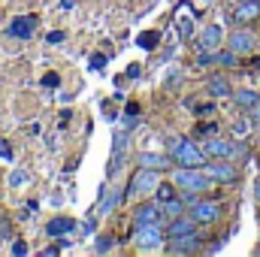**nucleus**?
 I'll list each match as a JSON object with an SVG mask.
<instances>
[{"instance_id": "obj_27", "label": "nucleus", "mask_w": 260, "mask_h": 257, "mask_svg": "<svg viewBox=\"0 0 260 257\" xmlns=\"http://www.w3.org/2000/svg\"><path fill=\"white\" fill-rule=\"evenodd\" d=\"M233 133H236V136H245V133H248V121H239V124H233Z\"/></svg>"}, {"instance_id": "obj_6", "label": "nucleus", "mask_w": 260, "mask_h": 257, "mask_svg": "<svg viewBox=\"0 0 260 257\" xmlns=\"http://www.w3.org/2000/svg\"><path fill=\"white\" fill-rule=\"evenodd\" d=\"M254 46H257V40L248 30H236L230 37V52H236V55H248V52H254Z\"/></svg>"}, {"instance_id": "obj_21", "label": "nucleus", "mask_w": 260, "mask_h": 257, "mask_svg": "<svg viewBox=\"0 0 260 257\" xmlns=\"http://www.w3.org/2000/svg\"><path fill=\"white\" fill-rule=\"evenodd\" d=\"M154 197L164 203V200H173V197H176V191H173V185H157V188H154Z\"/></svg>"}, {"instance_id": "obj_1", "label": "nucleus", "mask_w": 260, "mask_h": 257, "mask_svg": "<svg viewBox=\"0 0 260 257\" xmlns=\"http://www.w3.org/2000/svg\"><path fill=\"white\" fill-rule=\"evenodd\" d=\"M170 154H173L182 167H203V164H206V151H200L194 142H188V139H173Z\"/></svg>"}, {"instance_id": "obj_5", "label": "nucleus", "mask_w": 260, "mask_h": 257, "mask_svg": "<svg viewBox=\"0 0 260 257\" xmlns=\"http://www.w3.org/2000/svg\"><path fill=\"white\" fill-rule=\"evenodd\" d=\"M206 176H209L212 182H236V167L221 157V160H215V164L206 167Z\"/></svg>"}, {"instance_id": "obj_22", "label": "nucleus", "mask_w": 260, "mask_h": 257, "mask_svg": "<svg viewBox=\"0 0 260 257\" xmlns=\"http://www.w3.org/2000/svg\"><path fill=\"white\" fill-rule=\"evenodd\" d=\"M191 30H194V21H191V18H182V21H179V34H182V40H188Z\"/></svg>"}, {"instance_id": "obj_24", "label": "nucleus", "mask_w": 260, "mask_h": 257, "mask_svg": "<svg viewBox=\"0 0 260 257\" xmlns=\"http://www.w3.org/2000/svg\"><path fill=\"white\" fill-rule=\"evenodd\" d=\"M118 194H121V191H112V197H109V200H103V212H109V209H112V206H115V203L121 200Z\"/></svg>"}, {"instance_id": "obj_15", "label": "nucleus", "mask_w": 260, "mask_h": 257, "mask_svg": "<svg viewBox=\"0 0 260 257\" xmlns=\"http://www.w3.org/2000/svg\"><path fill=\"white\" fill-rule=\"evenodd\" d=\"M70 230H73V218H52L46 224V233L49 236H67Z\"/></svg>"}, {"instance_id": "obj_25", "label": "nucleus", "mask_w": 260, "mask_h": 257, "mask_svg": "<svg viewBox=\"0 0 260 257\" xmlns=\"http://www.w3.org/2000/svg\"><path fill=\"white\" fill-rule=\"evenodd\" d=\"M46 43H52V46H58V43H64V34H61V30H52V34L46 37Z\"/></svg>"}, {"instance_id": "obj_11", "label": "nucleus", "mask_w": 260, "mask_h": 257, "mask_svg": "<svg viewBox=\"0 0 260 257\" xmlns=\"http://www.w3.org/2000/svg\"><path fill=\"white\" fill-rule=\"evenodd\" d=\"M194 218H182V215H176L173 218V224L167 227V236L170 239H179V236H188V233H194Z\"/></svg>"}, {"instance_id": "obj_18", "label": "nucleus", "mask_w": 260, "mask_h": 257, "mask_svg": "<svg viewBox=\"0 0 260 257\" xmlns=\"http://www.w3.org/2000/svg\"><path fill=\"white\" fill-rule=\"evenodd\" d=\"M182 209H185V203L182 200H164L160 203V215H170V218H176V215H182Z\"/></svg>"}, {"instance_id": "obj_8", "label": "nucleus", "mask_w": 260, "mask_h": 257, "mask_svg": "<svg viewBox=\"0 0 260 257\" xmlns=\"http://www.w3.org/2000/svg\"><path fill=\"white\" fill-rule=\"evenodd\" d=\"M218 215H221L218 203H194V212H191L197 224H212V221H218Z\"/></svg>"}, {"instance_id": "obj_2", "label": "nucleus", "mask_w": 260, "mask_h": 257, "mask_svg": "<svg viewBox=\"0 0 260 257\" xmlns=\"http://www.w3.org/2000/svg\"><path fill=\"white\" fill-rule=\"evenodd\" d=\"M209 176L206 173H197L194 167H185V170H176V185L185 188V191H206L209 188Z\"/></svg>"}, {"instance_id": "obj_32", "label": "nucleus", "mask_w": 260, "mask_h": 257, "mask_svg": "<svg viewBox=\"0 0 260 257\" xmlns=\"http://www.w3.org/2000/svg\"><path fill=\"white\" fill-rule=\"evenodd\" d=\"M254 197L260 200V179H257V185H254Z\"/></svg>"}, {"instance_id": "obj_7", "label": "nucleus", "mask_w": 260, "mask_h": 257, "mask_svg": "<svg viewBox=\"0 0 260 257\" xmlns=\"http://www.w3.org/2000/svg\"><path fill=\"white\" fill-rule=\"evenodd\" d=\"M236 151H239V145L224 142V139H209V142H206V154H209V157H224V160H230Z\"/></svg>"}, {"instance_id": "obj_28", "label": "nucleus", "mask_w": 260, "mask_h": 257, "mask_svg": "<svg viewBox=\"0 0 260 257\" xmlns=\"http://www.w3.org/2000/svg\"><path fill=\"white\" fill-rule=\"evenodd\" d=\"M0 157H3V160H12V151H9V145H6L3 139H0Z\"/></svg>"}, {"instance_id": "obj_26", "label": "nucleus", "mask_w": 260, "mask_h": 257, "mask_svg": "<svg viewBox=\"0 0 260 257\" xmlns=\"http://www.w3.org/2000/svg\"><path fill=\"white\" fill-rule=\"evenodd\" d=\"M103 67H106V58L103 55H94L91 58V70H103Z\"/></svg>"}, {"instance_id": "obj_33", "label": "nucleus", "mask_w": 260, "mask_h": 257, "mask_svg": "<svg viewBox=\"0 0 260 257\" xmlns=\"http://www.w3.org/2000/svg\"><path fill=\"white\" fill-rule=\"evenodd\" d=\"M200 3H215V0H200Z\"/></svg>"}, {"instance_id": "obj_23", "label": "nucleus", "mask_w": 260, "mask_h": 257, "mask_svg": "<svg viewBox=\"0 0 260 257\" xmlns=\"http://www.w3.org/2000/svg\"><path fill=\"white\" fill-rule=\"evenodd\" d=\"M112 245H115V239H112V236H103V239L97 242V251L106 254V251H112Z\"/></svg>"}, {"instance_id": "obj_29", "label": "nucleus", "mask_w": 260, "mask_h": 257, "mask_svg": "<svg viewBox=\"0 0 260 257\" xmlns=\"http://www.w3.org/2000/svg\"><path fill=\"white\" fill-rule=\"evenodd\" d=\"M9 182H12V185H24V182H27V176H24V173H12V179H9Z\"/></svg>"}, {"instance_id": "obj_9", "label": "nucleus", "mask_w": 260, "mask_h": 257, "mask_svg": "<svg viewBox=\"0 0 260 257\" xmlns=\"http://www.w3.org/2000/svg\"><path fill=\"white\" fill-rule=\"evenodd\" d=\"M157 218H160V209H157V206H151V203H145V206H136V212H133V224H136V227L157 224Z\"/></svg>"}, {"instance_id": "obj_10", "label": "nucleus", "mask_w": 260, "mask_h": 257, "mask_svg": "<svg viewBox=\"0 0 260 257\" xmlns=\"http://www.w3.org/2000/svg\"><path fill=\"white\" fill-rule=\"evenodd\" d=\"M197 248H200V236H197V233L170 239V251H173V254H188V251H197Z\"/></svg>"}, {"instance_id": "obj_13", "label": "nucleus", "mask_w": 260, "mask_h": 257, "mask_svg": "<svg viewBox=\"0 0 260 257\" xmlns=\"http://www.w3.org/2000/svg\"><path fill=\"white\" fill-rule=\"evenodd\" d=\"M218 43H221V27L218 24H209L206 30H203V37H200V52H212V49H218Z\"/></svg>"}, {"instance_id": "obj_3", "label": "nucleus", "mask_w": 260, "mask_h": 257, "mask_svg": "<svg viewBox=\"0 0 260 257\" xmlns=\"http://www.w3.org/2000/svg\"><path fill=\"white\" fill-rule=\"evenodd\" d=\"M160 182H157V173L154 170H148V167H139L136 170V176L130 179V188H127V194H154V188H157Z\"/></svg>"}, {"instance_id": "obj_4", "label": "nucleus", "mask_w": 260, "mask_h": 257, "mask_svg": "<svg viewBox=\"0 0 260 257\" xmlns=\"http://www.w3.org/2000/svg\"><path fill=\"white\" fill-rule=\"evenodd\" d=\"M133 242H136V248L151 251V248H157V245L164 242V233H160V227H157V224H145V227H136Z\"/></svg>"}, {"instance_id": "obj_17", "label": "nucleus", "mask_w": 260, "mask_h": 257, "mask_svg": "<svg viewBox=\"0 0 260 257\" xmlns=\"http://www.w3.org/2000/svg\"><path fill=\"white\" fill-rule=\"evenodd\" d=\"M209 94H212V97H230V85H227V79L212 76V79H209Z\"/></svg>"}, {"instance_id": "obj_12", "label": "nucleus", "mask_w": 260, "mask_h": 257, "mask_svg": "<svg viewBox=\"0 0 260 257\" xmlns=\"http://www.w3.org/2000/svg\"><path fill=\"white\" fill-rule=\"evenodd\" d=\"M34 27H37V18H34V15H24V18H15V21L9 24V34L18 37V40H27V37L34 34Z\"/></svg>"}, {"instance_id": "obj_19", "label": "nucleus", "mask_w": 260, "mask_h": 257, "mask_svg": "<svg viewBox=\"0 0 260 257\" xmlns=\"http://www.w3.org/2000/svg\"><path fill=\"white\" fill-rule=\"evenodd\" d=\"M236 103H239L242 109H254L260 100H257V94H254V91H239V94H236Z\"/></svg>"}, {"instance_id": "obj_31", "label": "nucleus", "mask_w": 260, "mask_h": 257, "mask_svg": "<svg viewBox=\"0 0 260 257\" xmlns=\"http://www.w3.org/2000/svg\"><path fill=\"white\" fill-rule=\"evenodd\" d=\"M43 82H46V85H52V88H55V85H58V76H55V73H52V76H46V79H43Z\"/></svg>"}, {"instance_id": "obj_20", "label": "nucleus", "mask_w": 260, "mask_h": 257, "mask_svg": "<svg viewBox=\"0 0 260 257\" xmlns=\"http://www.w3.org/2000/svg\"><path fill=\"white\" fill-rule=\"evenodd\" d=\"M157 40H160V37H157L154 30H145V34H139V37H136V43H139L142 49H154V46H157Z\"/></svg>"}, {"instance_id": "obj_16", "label": "nucleus", "mask_w": 260, "mask_h": 257, "mask_svg": "<svg viewBox=\"0 0 260 257\" xmlns=\"http://www.w3.org/2000/svg\"><path fill=\"white\" fill-rule=\"evenodd\" d=\"M260 12V0H245L239 9H236V21H248Z\"/></svg>"}, {"instance_id": "obj_30", "label": "nucleus", "mask_w": 260, "mask_h": 257, "mask_svg": "<svg viewBox=\"0 0 260 257\" xmlns=\"http://www.w3.org/2000/svg\"><path fill=\"white\" fill-rule=\"evenodd\" d=\"M12 254H27V245H24V242H15V245H12Z\"/></svg>"}, {"instance_id": "obj_14", "label": "nucleus", "mask_w": 260, "mask_h": 257, "mask_svg": "<svg viewBox=\"0 0 260 257\" xmlns=\"http://www.w3.org/2000/svg\"><path fill=\"white\" fill-rule=\"evenodd\" d=\"M139 167H148V170H164V167H170V157H167V154H151V151H142V154H139Z\"/></svg>"}]
</instances>
